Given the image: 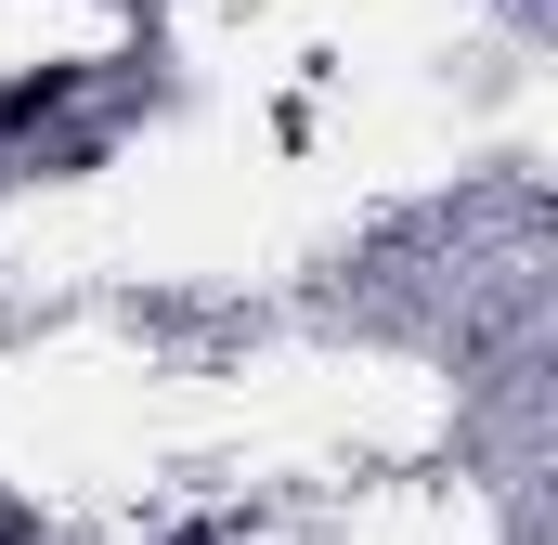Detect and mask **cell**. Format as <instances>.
<instances>
[{"instance_id":"obj_1","label":"cell","mask_w":558,"mask_h":545,"mask_svg":"<svg viewBox=\"0 0 558 545\" xmlns=\"http://www.w3.org/2000/svg\"><path fill=\"white\" fill-rule=\"evenodd\" d=\"M78 92H92V65H26V78H0V143L52 131V118H65Z\"/></svg>"},{"instance_id":"obj_2","label":"cell","mask_w":558,"mask_h":545,"mask_svg":"<svg viewBox=\"0 0 558 545\" xmlns=\"http://www.w3.org/2000/svg\"><path fill=\"white\" fill-rule=\"evenodd\" d=\"M0 545H39V507H13V494H0Z\"/></svg>"}]
</instances>
